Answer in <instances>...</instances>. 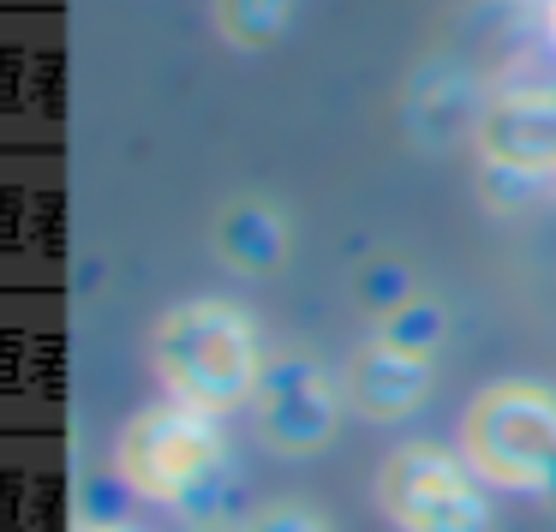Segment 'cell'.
Returning <instances> with one entry per match:
<instances>
[{
    "label": "cell",
    "mask_w": 556,
    "mask_h": 532,
    "mask_svg": "<svg viewBox=\"0 0 556 532\" xmlns=\"http://www.w3.org/2000/svg\"><path fill=\"white\" fill-rule=\"evenodd\" d=\"M150 365H156L168 401H186L198 413H228L257 395V341L240 312L216 300L174 305L150 335Z\"/></svg>",
    "instance_id": "obj_1"
},
{
    "label": "cell",
    "mask_w": 556,
    "mask_h": 532,
    "mask_svg": "<svg viewBox=\"0 0 556 532\" xmlns=\"http://www.w3.org/2000/svg\"><path fill=\"white\" fill-rule=\"evenodd\" d=\"M114 472L132 496L192 508L222 479L216 419L186 401H156V407L132 413L114 436Z\"/></svg>",
    "instance_id": "obj_2"
},
{
    "label": "cell",
    "mask_w": 556,
    "mask_h": 532,
    "mask_svg": "<svg viewBox=\"0 0 556 532\" xmlns=\"http://www.w3.org/2000/svg\"><path fill=\"white\" fill-rule=\"evenodd\" d=\"M460 455L484 484L551 491L556 484V401L539 383H491L460 413Z\"/></svg>",
    "instance_id": "obj_3"
},
{
    "label": "cell",
    "mask_w": 556,
    "mask_h": 532,
    "mask_svg": "<svg viewBox=\"0 0 556 532\" xmlns=\"http://www.w3.org/2000/svg\"><path fill=\"white\" fill-rule=\"evenodd\" d=\"M479 472L431 443H407L377 472V503L395 532H491Z\"/></svg>",
    "instance_id": "obj_4"
},
{
    "label": "cell",
    "mask_w": 556,
    "mask_h": 532,
    "mask_svg": "<svg viewBox=\"0 0 556 532\" xmlns=\"http://www.w3.org/2000/svg\"><path fill=\"white\" fill-rule=\"evenodd\" d=\"M257 431L281 455H312L336 431V383L312 359H276L257 377Z\"/></svg>",
    "instance_id": "obj_5"
},
{
    "label": "cell",
    "mask_w": 556,
    "mask_h": 532,
    "mask_svg": "<svg viewBox=\"0 0 556 532\" xmlns=\"http://www.w3.org/2000/svg\"><path fill=\"white\" fill-rule=\"evenodd\" d=\"M425 365L431 359H413V353L377 341V347H365L359 359L348 365L341 389H348V401L365 419H401V413H413L425 395Z\"/></svg>",
    "instance_id": "obj_6"
},
{
    "label": "cell",
    "mask_w": 556,
    "mask_h": 532,
    "mask_svg": "<svg viewBox=\"0 0 556 532\" xmlns=\"http://www.w3.org/2000/svg\"><path fill=\"white\" fill-rule=\"evenodd\" d=\"M484 144H491L496 162H539L556 156V109L544 97H520V102H503V109L484 121Z\"/></svg>",
    "instance_id": "obj_7"
},
{
    "label": "cell",
    "mask_w": 556,
    "mask_h": 532,
    "mask_svg": "<svg viewBox=\"0 0 556 532\" xmlns=\"http://www.w3.org/2000/svg\"><path fill=\"white\" fill-rule=\"evenodd\" d=\"M276 245H281V228L257 204L233 210V216L222 221V257L240 264V269H264L269 257H276Z\"/></svg>",
    "instance_id": "obj_8"
},
{
    "label": "cell",
    "mask_w": 556,
    "mask_h": 532,
    "mask_svg": "<svg viewBox=\"0 0 556 532\" xmlns=\"http://www.w3.org/2000/svg\"><path fill=\"white\" fill-rule=\"evenodd\" d=\"M437 335H443V312H437V305H425V300H407V305H395V312L383 317V335H377V341L413 353V359H431Z\"/></svg>",
    "instance_id": "obj_9"
},
{
    "label": "cell",
    "mask_w": 556,
    "mask_h": 532,
    "mask_svg": "<svg viewBox=\"0 0 556 532\" xmlns=\"http://www.w3.org/2000/svg\"><path fill=\"white\" fill-rule=\"evenodd\" d=\"M288 18V0H222V30L228 42H269Z\"/></svg>",
    "instance_id": "obj_10"
},
{
    "label": "cell",
    "mask_w": 556,
    "mask_h": 532,
    "mask_svg": "<svg viewBox=\"0 0 556 532\" xmlns=\"http://www.w3.org/2000/svg\"><path fill=\"white\" fill-rule=\"evenodd\" d=\"M240 532H324V527H317V515L300 503H269V508H257Z\"/></svg>",
    "instance_id": "obj_11"
},
{
    "label": "cell",
    "mask_w": 556,
    "mask_h": 532,
    "mask_svg": "<svg viewBox=\"0 0 556 532\" xmlns=\"http://www.w3.org/2000/svg\"><path fill=\"white\" fill-rule=\"evenodd\" d=\"M78 532H126V527H109V520H97V527H78Z\"/></svg>",
    "instance_id": "obj_12"
}]
</instances>
